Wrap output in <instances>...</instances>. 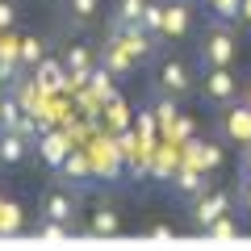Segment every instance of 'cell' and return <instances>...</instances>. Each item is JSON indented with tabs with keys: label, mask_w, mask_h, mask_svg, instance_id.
Listing matches in <instances>:
<instances>
[{
	"label": "cell",
	"mask_w": 251,
	"mask_h": 251,
	"mask_svg": "<svg viewBox=\"0 0 251 251\" xmlns=\"http://www.w3.org/2000/svg\"><path fill=\"white\" fill-rule=\"evenodd\" d=\"M234 54H239V46H234V34L226 25H214L205 38V46H201V59L209 63V67H230Z\"/></svg>",
	"instance_id": "obj_1"
},
{
	"label": "cell",
	"mask_w": 251,
	"mask_h": 251,
	"mask_svg": "<svg viewBox=\"0 0 251 251\" xmlns=\"http://www.w3.org/2000/svg\"><path fill=\"white\" fill-rule=\"evenodd\" d=\"M63 67H67V92H75L80 84H88V72L97 67V59H92V50L84 42H72L63 50Z\"/></svg>",
	"instance_id": "obj_2"
},
{
	"label": "cell",
	"mask_w": 251,
	"mask_h": 251,
	"mask_svg": "<svg viewBox=\"0 0 251 251\" xmlns=\"http://www.w3.org/2000/svg\"><path fill=\"white\" fill-rule=\"evenodd\" d=\"M226 209H230V193H222V188H218V193H197V205H193V226H197L201 234H205V226L214 222V218H222Z\"/></svg>",
	"instance_id": "obj_3"
},
{
	"label": "cell",
	"mask_w": 251,
	"mask_h": 251,
	"mask_svg": "<svg viewBox=\"0 0 251 251\" xmlns=\"http://www.w3.org/2000/svg\"><path fill=\"white\" fill-rule=\"evenodd\" d=\"M113 34H117V42L126 46V54L134 63H143V59L155 54V34H147L143 25H113Z\"/></svg>",
	"instance_id": "obj_4"
},
{
	"label": "cell",
	"mask_w": 251,
	"mask_h": 251,
	"mask_svg": "<svg viewBox=\"0 0 251 251\" xmlns=\"http://www.w3.org/2000/svg\"><path fill=\"white\" fill-rule=\"evenodd\" d=\"M34 147H38V155H42L46 163H50V168H63V159H67V151H72V138H67V130H50V126H46L42 134L34 138Z\"/></svg>",
	"instance_id": "obj_5"
},
{
	"label": "cell",
	"mask_w": 251,
	"mask_h": 251,
	"mask_svg": "<svg viewBox=\"0 0 251 251\" xmlns=\"http://www.w3.org/2000/svg\"><path fill=\"white\" fill-rule=\"evenodd\" d=\"M75 197L67 193V188H54V193H46V201H42V218L46 222H63V226H72L75 230Z\"/></svg>",
	"instance_id": "obj_6"
},
{
	"label": "cell",
	"mask_w": 251,
	"mask_h": 251,
	"mask_svg": "<svg viewBox=\"0 0 251 251\" xmlns=\"http://www.w3.org/2000/svg\"><path fill=\"white\" fill-rule=\"evenodd\" d=\"M159 88L168 92V97H188V92H193V75H188V67L180 59H163L159 63Z\"/></svg>",
	"instance_id": "obj_7"
},
{
	"label": "cell",
	"mask_w": 251,
	"mask_h": 251,
	"mask_svg": "<svg viewBox=\"0 0 251 251\" xmlns=\"http://www.w3.org/2000/svg\"><path fill=\"white\" fill-rule=\"evenodd\" d=\"M34 80L42 84L46 97L67 92V67H63V59H38V63H34Z\"/></svg>",
	"instance_id": "obj_8"
},
{
	"label": "cell",
	"mask_w": 251,
	"mask_h": 251,
	"mask_svg": "<svg viewBox=\"0 0 251 251\" xmlns=\"http://www.w3.org/2000/svg\"><path fill=\"white\" fill-rule=\"evenodd\" d=\"M205 92L214 100H234L239 97V80H234L230 67H209L205 72Z\"/></svg>",
	"instance_id": "obj_9"
},
{
	"label": "cell",
	"mask_w": 251,
	"mask_h": 251,
	"mask_svg": "<svg viewBox=\"0 0 251 251\" xmlns=\"http://www.w3.org/2000/svg\"><path fill=\"white\" fill-rule=\"evenodd\" d=\"M100 67H109L113 75H130L134 72V59L126 54V46L117 42V34H109V42L100 46Z\"/></svg>",
	"instance_id": "obj_10"
},
{
	"label": "cell",
	"mask_w": 251,
	"mask_h": 251,
	"mask_svg": "<svg viewBox=\"0 0 251 251\" xmlns=\"http://www.w3.org/2000/svg\"><path fill=\"white\" fill-rule=\"evenodd\" d=\"M29 155V138L17 130H0V163H21Z\"/></svg>",
	"instance_id": "obj_11"
},
{
	"label": "cell",
	"mask_w": 251,
	"mask_h": 251,
	"mask_svg": "<svg viewBox=\"0 0 251 251\" xmlns=\"http://www.w3.org/2000/svg\"><path fill=\"white\" fill-rule=\"evenodd\" d=\"M117 230H122V218H117L113 205H97V209H92V218H88V234L109 239V234H117Z\"/></svg>",
	"instance_id": "obj_12"
},
{
	"label": "cell",
	"mask_w": 251,
	"mask_h": 251,
	"mask_svg": "<svg viewBox=\"0 0 251 251\" xmlns=\"http://www.w3.org/2000/svg\"><path fill=\"white\" fill-rule=\"evenodd\" d=\"M226 134L234 143H251V105H234L226 113Z\"/></svg>",
	"instance_id": "obj_13"
},
{
	"label": "cell",
	"mask_w": 251,
	"mask_h": 251,
	"mask_svg": "<svg viewBox=\"0 0 251 251\" xmlns=\"http://www.w3.org/2000/svg\"><path fill=\"white\" fill-rule=\"evenodd\" d=\"M193 151H188V163L197 172H214L218 163H222V147L218 143H188Z\"/></svg>",
	"instance_id": "obj_14"
},
{
	"label": "cell",
	"mask_w": 251,
	"mask_h": 251,
	"mask_svg": "<svg viewBox=\"0 0 251 251\" xmlns=\"http://www.w3.org/2000/svg\"><path fill=\"white\" fill-rule=\"evenodd\" d=\"M100 105H105V130H109V134H122L126 126H130V117H126V105H122V97L113 92V97H105Z\"/></svg>",
	"instance_id": "obj_15"
},
{
	"label": "cell",
	"mask_w": 251,
	"mask_h": 251,
	"mask_svg": "<svg viewBox=\"0 0 251 251\" xmlns=\"http://www.w3.org/2000/svg\"><path fill=\"white\" fill-rule=\"evenodd\" d=\"M184 29H188V9L184 4H163V34L180 38Z\"/></svg>",
	"instance_id": "obj_16"
},
{
	"label": "cell",
	"mask_w": 251,
	"mask_h": 251,
	"mask_svg": "<svg viewBox=\"0 0 251 251\" xmlns=\"http://www.w3.org/2000/svg\"><path fill=\"white\" fill-rule=\"evenodd\" d=\"M17 50H21V67H34L38 59H46V42L38 34H21L17 38Z\"/></svg>",
	"instance_id": "obj_17"
},
{
	"label": "cell",
	"mask_w": 251,
	"mask_h": 251,
	"mask_svg": "<svg viewBox=\"0 0 251 251\" xmlns=\"http://www.w3.org/2000/svg\"><path fill=\"white\" fill-rule=\"evenodd\" d=\"M143 9H147V0H117L113 4V25H138Z\"/></svg>",
	"instance_id": "obj_18"
},
{
	"label": "cell",
	"mask_w": 251,
	"mask_h": 251,
	"mask_svg": "<svg viewBox=\"0 0 251 251\" xmlns=\"http://www.w3.org/2000/svg\"><path fill=\"white\" fill-rule=\"evenodd\" d=\"M176 117H180V109H176V97H168V92H163V100H155V122H159L163 138L172 134V126H176Z\"/></svg>",
	"instance_id": "obj_19"
},
{
	"label": "cell",
	"mask_w": 251,
	"mask_h": 251,
	"mask_svg": "<svg viewBox=\"0 0 251 251\" xmlns=\"http://www.w3.org/2000/svg\"><path fill=\"white\" fill-rule=\"evenodd\" d=\"M97 13H100V0H67V17H72L75 25L97 21Z\"/></svg>",
	"instance_id": "obj_20"
},
{
	"label": "cell",
	"mask_w": 251,
	"mask_h": 251,
	"mask_svg": "<svg viewBox=\"0 0 251 251\" xmlns=\"http://www.w3.org/2000/svg\"><path fill=\"white\" fill-rule=\"evenodd\" d=\"M63 172H72L75 180H88V176H92V163H88V155H84V147H72V151H67Z\"/></svg>",
	"instance_id": "obj_21"
},
{
	"label": "cell",
	"mask_w": 251,
	"mask_h": 251,
	"mask_svg": "<svg viewBox=\"0 0 251 251\" xmlns=\"http://www.w3.org/2000/svg\"><path fill=\"white\" fill-rule=\"evenodd\" d=\"M205 239H214V243H226V239H239V222L234 218H214V222L205 226Z\"/></svg>",
	"instance_id": "obj_22"
},
{
	"label": "cell",
	"mask_w": 251,
	"mask_h": 251,
	"mask_svg": "<svg viewBox=\"0 0 251 251\" xmlns=\"http://www.w3.org/2000/svg\"><path fill=\"white\" fill-rule=\"evenodd\" d=\"M88 88L97 92L100 100L113 97V72H109V67H92V72H88Z\"/></svg>",
	"instance_id": "obj_23"
},
{
	"label": "cell",
	"mask_w": 251,
	"mask_h": 251,
	"mask_svg": "<svg viewBox=\"0 0 251 251\" xmlns=\"http://www.w3.org/2000/svg\"><path fill=\"white\" fill-rule=\"evenodd\" d=\"M176 188H180V193H205V180H201V172L188 163V168L176 172Z\"/></svg>",
	"instance_id": "obj_24"
},
{
	"label": "cell",
	"mask_w": 251,
	"mask_h": 251,
	"mask_svg": "<svg viewBox=\"0 0 251 251\" xmlns=\"http://www.w3.org/2000/svg\"><path fill=\"white\" fill-rule=\"evenodd\" d=\"M138 25H143L147 34H163V4L147 0V9H143V17H138Z\"/></svg>",
	"instance_id": "obj_25"
},
{
	"label": "cell",
	"mask_w": 251,
	"mask_h": 251,
	"mask_svg": "<svg viewBox=\"0 0 251 251\" xmlns=\"http://www.w3.org/2000/svg\"><path fill=\"white\" fill-rule=\"evenodd\" d=\"M138 138H143V151L155 147V109H143L138 113Z\"/></svg>",
	"instance_id": "obj_26"
},
{
	"label": "cell",
	"mask_w": 251,
	"mask_h": 251,
	"mask_svg": "<svg viewBox=\"0 0 251 251\" xmlns=\"http://www.w3.org/2000/svg\"><path fill=\"white\" fill-rule=\"evenodd\" d=\"M21 230V209L17 205H0V234Z\"/></svg>",
	"instance_id": "obj_27"
},
{
	"label": "cell",
	"mask_w": 251,
	"mask_h": 251,
	"mask_svg": "<svg viewBox=\"0 0 251 251\" xmlns=\"http://www.w3.org/2000/svg\"><path fill=\"white\" fill-rule=\"evenodd\" d=\"M13 21H17V4L13 0H0V29H13Z\"/></svg>",
	"instance_id": "obj_28"
},
{
	"label": "cell",
	"mask_w": 251,
	"mask_h": 251,
	"mask_svg": "<svg viewBox=\"0 0 251 251\" xmlns=\"http://www.w3.org/2000/svg\"><path fill=\"white\" fill-rule=\"evenodd\" d=\"M239 17L247 21V25H251V0H239Z\"/></svg>",
	"instance_id": "obj_29"
},
{
	"label": "cell",
	"mask_w": 251,
	"mask_h": 251,
	"mask_svg": "<svg viewBox=\"0 0 251 251\" xmlns=\"http://www.w3.org/2000/svg\"><path fill=\"white\" fill-rule=\"evenodd\" d=\"M247 180H251V143H247Z\"/></svg>",
	"instance_id": "obj_30"
},
{
	"label": "cell",
	"mask_w": 251,
	"mask_h": 251,
	"mask_svg": "<svg viewBox=\"0 0 251 251\" xmlns=\"http://www.w3.org/2000/svg\"><path fill=\"white\" fill-rule=\"evenodd\" d=\"M247 209H251V180H247Z\"/></svg>",
	"instance_id": "obj_31"
},
{
	"label": "cell",
	"mask_w": 251,
	"mask_h": 251,
	"mask_svg": "<svg viewBox=\"0 0 251 251\" xmlns=\"http://www.w3.org/2000/svg\"><path fill=\"white\" fill-rule=\"evenodd\" d=\"M247 105H251V100H247Z\"/></svg>",
	"instance_id": "obj_32"
}]
</instances>
